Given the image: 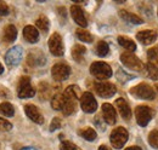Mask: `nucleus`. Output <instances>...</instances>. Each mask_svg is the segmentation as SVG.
<instances>
[{"label": "nucleus", "instance_id": "obj_1", "mask_svg": "<svg viewBox=\"0 0 158 150\" xmlns=\"http://www.w3.org/2000/svg\"><path fill=\"white\" fill-rule=\"evenodd\" d=\"M79 90L77 86H68L63 93L64 97V104L62 108V112L64 115H71L74 112L77 107V99H78Z\"/></svg>", "mask_w": 158, "mask_h": 150}, {"label": "nucleus", "instance_id": "obj_2", "mask_svg": "<svg viewBox=\"0 0 158 150\" xmlns=\"http://www.w3.org/2000/svg\"><path fill=\"white\" fill-rule=\"evenodd\" d=\"M90 73L99 80H106L112 76V69L105 62H94L90 65Z\"/></svg>", "mask_w": 158, "mask_h": 150}, {"label": "nucleus", "instance_id": "obj_3", "mask_svg": "<svg viewBox=\"0 0 158 150\" xmlns=\"http://www.w3.org/2000/svg\"><path fill=\"white\" fill-rule=\"evenodd\" d=\"M130 93L133 94L134 97H136V98H140V99H148V101L155 99V97H156L155 90H153L148 84H145V82L139 84L135 87H133V89L130 90Z\"/></svg>", "mask_w": 158, "mask_h": 150}, {"label": "nucleus", "instance_id": "obj_4", "mask_svg": "<svg viewBox=\"0 0 158 150\" xmlns=\"http://www.w3.org/2000/svg\"><path fill=\"white\" fill-rule=\"evenodd\" d=\"M129 138V133L128 131L124 128V127H117L114 128L111 136H110V140H111V144L116 148V149H120L124 147V144L127 143Z\"/></svg>", "mask_w": 158, "mask_h": 150}, {"label": "nucleus", "instance_id": "obj_5", "mask_svg": "<svg viewBox=\"0 0 158 150\" xmlns=\"http://www.w3.org/2000/svg\"><path fill=\"white\" fill-rule=\"evenodd\" d=\"M155 112L147 107V105H139L135 109V117H136V122L141 127L147 126V124L151 121V119L153 117Z\"/></svg>", "mask_w": 158, "mask_h": 150}, {"label": "nucleus", "instance_id": "obj_6", "mask_svg": "<svg viewBox=\"0 0 158 150\" xmlns=\"http://www.w3.org/2000/svg\"><path fill=\"white\" fill-rule=\"evenodd\" d=\"M120 61H122V63L125 67H128V68H130L133 70H136V72H141L142 68H143L142 62L135 55H133L131 52H124V53H122L120 55Z\"/></svg>", "mask_w": 158, "mask_h": 150}, {"label": "nucleus", "instance_id": "obj_7", "mask_svg": "<svg viewBox=\"0 0 158 150\" xmlns=\"http://www.w3.org/2000/svg\"><path fill=\"white\" fill-rule=\"evenodd\" d=\"M80 107L85 112H94L98 109V102L90 92H85L80 97Z\"/></svg>", "mask_w": 158, "mask_h": 150}, {"label": "nucleus", "instance_id": "obj_8", "mask_svg": "<svg viewBox=\"0 0 158 150\" xmlns=\"http://www.w3.org/2000/svg\"><path fill=\"white\" fill-rule=\"evenodd\" d=\"M49 49H50V52L54 56L60 57L63 55V52H64L63 42H62V39H61L59 33H54L50 37V39H49Z\"/></svg>", "mask_w": 158, "mask_h": 150}, {"label": "nucleus", "instance_id": "obj_9", "mask_svg": "<svg viewBox=\"0 0 158 150\" xmlns=\"http://www.w3.org/2000/svg\"><path fill=\"white\" fill-rule=\"evenodd\" d=\"M35 94V90L31 85V80L28 76H23L19 84V97L20 98H31Z\"/></svg>", "mask_w": 158, "mask_h": 150}, {"label": "nucleus", "instance_id": "obj_10", "mask_svg": "<svg viewBox=\"0 0 158 150\" xmlns=\"http://www.w3.org/2000/svg\"><path fill=\"white\" fill-rule=\"evenodd\" d=\"M51 74L56 81H63L68 79L71 74V68L64 63H56L51 69Z\"/></svg>", "mask_w": 158, "mask_h": 150}, {"label": "nucleus", "instance_id": "obj_11", "mask_svg": "<svg viewBox=\"0 0 158 150\" xmlns=\"http://www.w3.org/2000/svg\"><path fill=\"white\" fill-rule=\"evenodd\" d=\"M22 55H23V51H22V47L21 46H14L12 49H10L5 56V62L7 65L10 67H15L17 65L22 59Z\"/></svg>", "mask_w": 158, "mask_h": 150}, {"label": "nucleus", "instance_id": "obj_12", "mask_svg": "<svg viewBox=\"0 0 158 150\" xmlns=\"http://www.w3.org/2000/svg\"><path fill=\"white\" fill-rule=\"evenodd\" d=\"M95 91L102 98H110L117 92L116 86L110 82H98L95 84Z\"/></svg>", "mask_w": 158, "mask_h": 150}, {"label": "nucleus", "instance_id": "obj_13", "mask_svg": "<svg viewBox=\"0 0 158 150\" xmlns=\"http://www.w3.org/2000/svg\"><path fill=\"white\" fill-rule=\"evenodd\" d=\"M24 112L27 114V116L35 124H43L44 122V117L41 115V112H39V109L33 105V104H27L24 107Z\"/></svg>", "mask_w": 158, "mask_h": 150}, {"label": "nucleus", "instance_id": "obj_14", "mask_svg": "<svg viewBox=\"0 0 158 150\" xmlns=\"http://www.w3.org/2000/svg\"><path fill=\"white\" fill-rule=\"evenodd\" d=\"M71 15H72V17L74 19V22L79 24L80 27H83V28H85L86 26H88V22H86V18H85V15H84V12H83V10H81V7L78 6V5H73L72 7H71Z\"/></svg>", "mask_w": 158, "mask_h": 150}, {"label": "nucleus", "instance_id": "obj_15", "mask_svg": "<svg viewBox=\"0 0 158 150\" xmlns=\"http://www.w3.org/2000/svg\"><path fill=\"white\" fill-rule=\"evenodd\" d=\"M102 114H103V119L108 124V125H114L116 121H117V114L114 108L108 104V103H105L102 105Z\"/></svg>", "mask_w": 158, "mask_h": 150}, {"label": "nucleus", "instance_id": "obj_16", "mask_svg": "<svg viewBox=\"0 0 158 150\" xmlns=\"http://www.w3.org/2000/svg\"><path fill=\"white\" fill-rule=\"evenodd\" d=\"M136 39L143 45H150L157 39V33L155 30H142L136 34Z\"/></svg>", "mask_w": 158, "mask_h": 150}, {"label": "nucleus", "instance_id": "obj_17", "mask_svg": "<svg viewBox=\"0 0 158 150\" xmlns=\"http://www.w3.org/2000/svg\"><path fill=\"white\" fill-rule=\"evenodd\" d=\"M23 38H24L28 42L35 44V42L39 40V32H38V29H37L35 27H33V26H27V27H24V29H23Z\"/></svg>", "mask_w": 158, "mask_h": 150}, {"label": "nucleus", "instance_id": "obj_18", "mask_svg": "<svg viewBox=\"0 0 158 150\" xmlns=\"http://www.w3.org/2000/svg\"><path fill=\"white\" fill-rule=\"evenodd\" d=\"M116 107H117L119 114L122 115L123 119L129 120V119L131 117V109H130L129 104H128L123 98H118V99L116 101Z\"/></svg>", "mask_w": 158, "mask_h": 150}, {"label": "nucleus", "instance_id": "obj_19", "mask_svg": "<svg viewBox=\"0 0 158 150\" xmlns=\"http://www.w3.org/2000/svg\"><path fill=\"white\" fill-rule=\"evenodd\" d=\"M119 16L124 21H127V22H129L131 24H142L143 23V19L142 18H140L139 16L134 15V14H130V12H128L125 10H120L119 11Z\"/></svg>", "mask_w": 158, "mask_h": 150}, {"label": "nucleus", "instance_id": "obj_20", "mask_svg": "<svg viewBox=\"0 0 158 150\" xmlns=\"http://www.w3.org/2000/svg\"><path fill=\"white\" fill-rule=\"evenodd\" d=\"M16 38H17V29H16V27L12 26V24L7 26L5 28V32H4V39H5V41L6 42H12V41L16 40Z\"/></svg>", "mask_w": 158, "mask_h": 150}, {"label": "nucleus", "instance_id": "obj_21", "mask_svg": "<svg viewBox=\"0 0 158 150\" xmlns=\"http://www.w3.org/2000/svg\"><path fill=\"white\" fill-rule=\"evenodd\" d=\"M118 42L122 47H124L125 50H128V51H130V52H133V51L136 50V44H135L131 39H129V38L118 37Z\"/></svg>", "mask_w": 158, "mask_h": 150}, {"label": "nucleus", "instance_id": "obj_22", "mask_svg": "<svg viewBox=\"0 0 158 150\" xmlns=\"http://www.w3.org/2000/svg\"><path fill=\"white\" fill-rule=\"evenodd\" d=\"M63 104H64V97H63V94H55L52 97V99H51V107L55 110H62Z\"/></svg>", "mask_w": 158, "mask_h": 150}, {"label": "nucleus", "instance_id": "obj_23", "mask_svg": "<svg viewBox=\"0 0 158 150\" xmlns=\"http://www.w3.org/2000/svg\"><path fill=\"white\" fill-rule=\"evenodd\" d=\"M85 51H86V49L83 45H74V47L72 49V57L77 62H80L83 59V56H84Z\"/></svg>", "mask_w": 158, "mask_h": 150}, {"label": "nucleus", "instance_id": "obj_24", "mask_svg": "<svg viewBox=\"0 0 158 150\" xmlns=\"http://www.w3.org/2000/svg\"><path fill=\"white\" fill-rule=\"evenodd\" d=\"M79 134H80L84 139H86V140H89V142L95 140L96 137H98V134H96L95 130H93V128H90V127L84 128V130H80V131H79Z\"/></svg>", "mask_w": 158, "mask_h": 150}, {"label": "nucleus", "instance_id": "obj_25", "mask_svg": "<svg viewBox=\"0 0 158 150\" xmlns=\"http://www.w3.org/2000/svg\"><path fill=\"white\" fill-rule=\"evenodd\" d=\"M0 112H1L4 116H14L15 109H14V107H12L11 103L4 102V103L0 104Z\"/></svg>", "mask_w": 158, "mask_h": 150}, {"label": "nucleus", "instance_id": "obj_26", "mask_svg": "<svg viewBox=\"0 0 158 150\" xmlns=\"http://www.w3.org/2000/svg\"><path fill=\"white\" fill-rule=\"evenodd\" d=\"M110 51V47H108V44L105 42V41H99L98 45H96V53L100 57H105Z\"/></svg>", "mask_w": 158, "mask_h": 150}, {"label": "nucleus", "instance_id": "obj_27", "mask_svg": "<svg viewBox=\"0 0 158 150\" xmlns=\"http://www.w3.org/2000/svg\"><path fill=\"white\" fill-rule=\"evenodd\" d=\"M37 28L40 29L43 33H46L49 30V19L46 18L45 16H40L39 18L37 19Z\"/></svg>", "mask_w": 158, "mask_h": 150}, {"label": "nucleus", "instance_id": "obj_28", "mask_svg": "<svg viewBox=\"0 0 158 150\" xmlns=\"http://www.w3.org/2000/svg\"><path fill=\"white\" fill-rule=\"evenodd\" d=\"M76 34H77V38H78L79 40H81L84 42H91L93 41L91 34L88 30H85V29H78Z\"/></svg>", "mask_w": 158, "mask_h": 150}, {"label": "nucleus", "instance_id": "obj_29", "mask_svg": "<svg viewBox=\"0 0 158 150\" xmlns=\"http://www.w3.org/2000/svg\"><path fill=\"white\" fill-rule=\"evenodd\" d=\"M146 69H147L148 76H150L152 80H158V68L152 63V62H148V63L146 64Z\"/></svg>", "mask_w": 158, "mask_h": 150}, {"label": "nucleus", "instance_id": "obj_30", "mask_svg": "<svg viewBox=\"0 0 158 150\" xmlns=\"http://www.w3.org/2000/svg\"><path fill=\"white\" fill-rule=\"evenodd\" d=\"M148 143L152 148L158 149V130H155L150 133L148 136Z\"/></svg>", "mask_w": 158, "mask_h": 150}, {"label": "nucleus", "instance_id": "obj_31", "mask_svg": "<svg viewBox=\"0 0 158 150\" xmlns=\"http://www.w3.org/2000/svg\"><path fill=\"white\" fill-rule=\"evenodd\" d=\"M147 56L150 58V61L153 62V64H158V46H155L151 50H148Z\"/></svg>", "mask_w": 158, "mask_h": 150}, {"label": "nucleus", "instance_id": "obj_32", "mask_svg": "<svg viewBox=\"0 0 158 150\" xmlns=\"http://www.w3.org/2000/svg\"><path fill=\"white\" fill-rule=\"evenodd\" d=\"M60 149L61 150H78L77 147H76L72 142H69V140H63V142L61 143V145H60Z\"/></svg>", "mask_w": 158, "mask_h": 150}, {"label": "nucleus", "instance_id": "obj_33", "mask_svg": "<svg viewBox=\"0 0 158 150\" xmlns=\"http://www.w3.org/2000/svg\"><path fill=\"white\" fill-rule=\"evenodd\" d=\"M11 128H12L11 122H9L7 120L0 117V131H10Z\"/></svg>", "mask_w": 158, "mask_h": 150}, {"label": "nucleus", "instance_id": "obj_34", "mask_svg": "<svg viewBox=\"0 0 158 150\" xmlns=\"http://www.w3.org/2000/svg\"><path fill=\"white\" fill-rule=\"evenodd\" d=\"M9 12H10V10H9L7 4L5 1H0V15L6 16V15H9Z\"/></svg>", "mask_w": 158, "mask_h": 150}, {"label": "nucleus", "instance_id": "obj_35", "mask_svg": "<svg viewBox=\"0 0 158 150\" xmlns=\"http://www.w3.org/2000/svg\"><path fill=\"white\" fill-rule=\"evenodd\" d=\"M61 127V120L59 117H55L52 121H51V125H50V131H56L57 128Z\"/></svg>", "mask_w": 158, "mask_h": 150}, {"label": "nucleus", "instance_id": "obj_36", "mask_svg": "<svg viewBox=\"0 0 158 150\" xmlns=\"http://www.w3.org/2000/svg\"><path fill=\"white\" fill-rule=\"evenodd\" d=\"M125 150H142V149L139 148V147H129V148H127Z\"/></svg>", "mask_w": 158, "mask_h": 150}, {"label": "nucleus", "instance_id": "obj_37", "mask_svg": "<svg viewBox=\"0 0 158 150\" xmlns=\"http://www.w3.org/2000/svg\"><path fill=\"white\" fill-rule=\"evenodd\" d=\"M99 150H111V149H110L107 145H101V147L99 148Z\"/></svg>", "mask_w": 158, "mask_h": 150}, {"label": "nucleus", "instance_id": "obj_38", "mask_svg": "<svg viewBox=\"0 0 158 150\" xmlns=\"http://www.w3.org/2000/svg\"><path fill=\"white\" fill-rule=\"evenodd\" d=\"M21 150H38V149H35V148H32V147H27V148H23V149H21Z\"/></svg>", "mask_w": 158, "mask_h": 150}, {"label": "nucleus", "instance_id": "obj_39", "mask_svg": "<svg viewBox=\"0 0 158 150\" xmlns=\"http://www.w3.org/2000/svg\"><path fill=\"white\" fill-rule=\"evenodd\" d=\"M2 72H4V68H2V65L0 64V74H2Z\"/></svg>", "mask_w": 158, "mask_h": 150}]
</instances>
